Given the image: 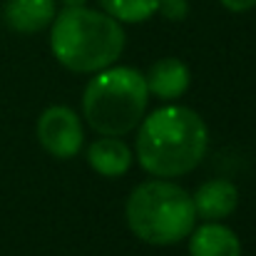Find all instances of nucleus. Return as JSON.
<instances>
[{
    "instance_id": "nucleus-1",
    "label": "nucleus",
    "mask_w": 256,
    "mask_h": 256,
    "mask_svg": "<svg viewBox=\"0 0 256 256\" xmlns=\"http://www.w3.org/2000/svg\"><path fill=\"white\" fill-rule=\"evenodd\" d=\"M209 132L204 120L189 110L170 104L154 110L137 132V160L142 170L170 179L192 172L206 154Z\"/></svg>"
},
{
    "instance_id": "nucleus-2",
    "label": "nucleus",
    "mask_w": 256,
    "mask_h": 256,
    "mask_svg": "<svg viewBox=\"0 0 256 256\" xmlns=\"http://www.w3.org/2000/svg\"><path fill=\"white\" fill-rule=\"evenodd\" d=\"M50 48L62 68L72 72H97L122 55L124 30L107 12L68 5L52 20Z\"/></svg>"
},
{
    "instance_id": "nucleus-3",
    "label": "nucleus",
    "mask_w": 256,
    "mask_h": 256,
    "mask_svg": "<svg viewBox=\"0 0 256 256\" xmlns=\"http://www.w3.org/2000/svg\"><path fill=\"white\" fill-rule=\"evenodd\" d=\"M147 80L134 68H104L90 80L82 97L87 124L107 137L132 132L147 110Z\"/></svg>"
},
{
    "instance_id": "nucleus-4",
    "label": "nucleus",
    "mask_w": 256,
    "mask_h": 256,
    "mask_svg": "<svg viewBox=\"0 0 256 256\" xmlns=\"http://www.w3.org/2000/svg\"><path fill=\"white\" fill-rule=\"evenodd\" d=\"M124 214L132 234L154 246H167L186 239L196 222L192 196L179 184L164 179L140 184L130 194Z\"/></svg>"
},
{
    "instance_id": "nucleus-5",
    "label": "nucleus",
    "mask_w": 256,
    "mask_h": 256,
    "mask_svg": "<svg viewBox=\"0 0 256 256\" xmlns=\"http://www.w3.org/2000/svg\"><path fill=\"white\" fill-rule=\"evenodd\" d=\"M38 140L58 160H70L82 150V124L80 117L65 107V104H52L48 107L40 120H38Z\"/></svg>"
},
{
    "instance_id": "nucleus-6",
    "label": "nucleus",
    "mask_w": 256,
    "mask_h": 256,
    "mask_svg": "<svg viewBox=\"0 0 256 256\" xmlns=\"http://www.w3.org/2000/svg\"><path fill=\"white\" fill-rule=\"evenodd\" d=\"M192 202L196 216L206 222H219L234 214L239 204V192L229 179H209L194 192Z\"/></svg>"
},
{
    "instance_id": "nucleus-7",
    "label": "nucleus",
    "mask_w": 256,
    "mask_h": 256,
    "mask_svg": "<svg viewBox=\"0 0 256 256\" xmlns=\"http://www.w3.org/2000/svg\"><path fill=\"white\" fill-rule=\"evenodd\" d=\"M55 0H8L2 8L5 25L20 35L45 30L55 20Z\"/></svg>"
},
{
    "instance_id": "nucleus-8",
    "label": "nucleus",
    "mask_w": 256,
    "mask_h": 256,
    "mask_svg": "<svg viewBox=\"0 0 256 256\" xmlns=\"http://www.w3.org/2000/svg\"><path fill=\"white\" fill-rule=\"evenodd\" d=\"M87 162L102 176H122L130 172L132 150L122 140L102 134V140H97L87 147Z\"/></svg>"
},
{
    "instance_id": "nucleus-9",
    "label": "nucleus",
    "mask_w": 256,
    "mask_h": 256,
    "mask_svg": "<svg viewBox=\"0 0 256 256\" xmlns=\"http://www.w3.org/2000/svg\"><path fill=\"white\" fill-rule=\"evenodd\" d=\"M147 90L162 100H176L189 90V68L176 58H162L150 68Z\"/></svg>"
},
{
    "instance_id": "nucleus-10",
    "label": "nucleus",
    "mask_w": 256,
    "mask_h": 256,
    "mask_svg": "<svg viewBox=\"0 0 256 256\" xmlns=\"http://www.w3.org/2000/svg\"><path fill=\"white\" fill-rule=\"evenodd\" d=\"M189 256H242V244L229 226L206 222L192 234Z\"/></svg>"
},
{
    "instance_id": "nucleus-11",
    "label": "nucleus",
    "mask_w": 256,
    "mask_h": 256,
    "mask_svg": "<svg viewBox=\"0 0 256 256\" xmlns=\"http://www.w3.org/2000/svg\"><path fill=\"white\" fill-rule=\"evenodd\" d=\"M100 5L117 22H144L157 12L160 0H100Z\"/></svg>"
},
{
    "instance_id": "nucleus-12",
    "label": "nucleus",
    "mask_w": 256,
    "mask_h": 256,
    "mask_svg": "<svg viewBox=\"0 0 256 256\" xmlns=\"http://www.w3.org/2000/svg\"><path fill=\"white\" fill-rule=\"evenodd\" d=\"M157 12H162L167 20L179 22V20L186 18V12H189V2H186V0H160Z\"/></svg>"
},
{
    "instance_id": "nucleus-13",
    "label": "nucleus",
    "mask_w": 256,
    "mask_h": 256,
    "mask_svg": "<svg viewBox=\"0 0 256 256\" xmlns=\"http://www.w3.org/2000/svg\"><path fill=\"white\" fill-rule=\"evenodd\" d=\"M226 10H232V12H246V10H252L256 5V0H219Z\"/></svg>"
},
{
    "instance_id": "nucleus-14",
    "label": "nucleus",
    "mask_w": 256,
    "mask_h": 256,
    "mask_svg": "<svg viewBox=\"0 0 256 256\" xmlns=\"http://www.w3.org/2000/svg\"><path fill=\"white\" fill-rule=\"evenodd\" d=\"M65 5H85L87 0H62Z\"/></svg>"
}]
</instances>
